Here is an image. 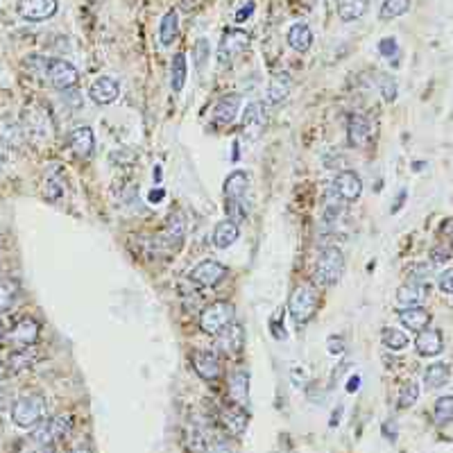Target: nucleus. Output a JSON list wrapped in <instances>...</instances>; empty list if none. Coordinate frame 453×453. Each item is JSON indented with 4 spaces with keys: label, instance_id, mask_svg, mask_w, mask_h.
<instances>
[{
    "label": "nucleus",
    "instance_id": "nucleus-44",
    "mask_svg": "<svg viewBox=\"0 0 453 453\" xmlns=\"http://www.w3.org/2000/svg\"><path fill=\"white\" fill-rule=\"evenodd\" d=\"M451 256V249L447 247V245H438V247H433V252H431V261L438 266V263H444Z\"/></svg>",
    "mask_w": 453,
    "mask_h": 453
},
{
    "label": "nucleus",
    "instance_id": "nucleus-33",
    "mask_svg": "<svg viewBox=\"0 0 453 453\" xmlns=\"http://www.w3.org/2000/svg\"><path fill=\"white\" fill-rule=\"evenodd\" d=\"M408 9H410V0H383L378 16L383 18V21H392V18L404 16Z\"/></svg>",
    "mask_w": 453,
    "mask_h": 453
},
{
    "label": "nucleus",
    "instance_id": "nucleus-45",
    "mask_svg": "<svg viewBox=\"0 0 453 453\" xmlns=\"http://www.w3.org/2000/svg\"><path fill=\"white\" fill-rule=\"evenodd\" d=\"M254 7H256V3H254V0H249V3H245L238 12L233 14V18H236V23H245L247 21V18L254 14Z\"/></svg>",
    "mask_w": 453,
    "mask_h": 453
},
{
    "label": "nucleus",
    "instance_id": "nucleus-11",
    "mask_svg": "<svg viewBox=\"0 0 453 453\" xmlns=\"http://www.w3.org/2000/svg\"><path fill=\"white\" fill-rule=\"evenodd\" d=\"M335 195H340L344 202H356L362 193V181L353 170H342L333 179Z\"/></svg>",
    "mask_w": 453,
    "mask_h": 453
},
{
    "label": "nucleus",
    "instance_id": "nucleus-20",
    "mask_svg": "<svg viewBox=\"0 0 453 453\" xmlns=\"http://www.w3.org/2000/svg\"><path fill=\"white\" fill-rule=\"evenodd\" d=\"M429 295V290L422 284H404L397 290V304L401 308H413V306H422V302Z\"/></svg>",
    "mask_w": 453,
    "mask_h": 453
},
{
    "label": "nucleus",
    "instance_id": "nucleus-30",
    "mask_svg": "<svg viewBox=\"0 0 453 453\" xmlns=\"http://www.w3.org/2000/svg\"><path fill=\"white\" fill-rule=\"evenodd\" d=\"M186 54L184 52H177L175 59H172V68H170V86L175 93H179L181 89L186 84Z\"/></svg>",
    "mask_w": 453,
    "mask_h": 453
},
{
    "label": "nucleus",
    "instance_id": "nucleus-29",
    "mask_svg": "<svg viewBox=\"0 0 453 453\" xmlns=\"http://www.w3.org/2000/svg\"><path fill=\"white\" fill-rule=\"evenodd\" d=\"M449 376H451L449 365H444V362H433V365L424 371V385L429 390H438L447 383Z\"/></svg>",
    "mask_w": 453,
    "mask_h": 453
},
{
    "label": "nucleus",
    "instance_id": "nucleus-47",
    "mask_svg": "<svg viewBox=\"0 0 453 453\" xmlns=\"http://www.w3.org/2000/svg\"><path fill=\"white\" fill-rule=\"evenodd\" d=\"M206 453H233V449L229 447L227 442H215L211 449H208Z\"/></svg>",
    "mask_w": 453,
    "mask_h": 453
},
{
    "label": "nucleus",
    "instance_id": "nucleus-32",
    "mask_svg": "<svg viewBox=\"0 0 453 453\" xmlns=\"http://www.w3.org/2000/svg\"><path fill=\"white\" fill-rule=\"evenodd\" d=\"M433 420L438 426H447L453 422V397H440L433 406Z\"/></svg>",
    "mask_w": 453,
    "mask_h": 453
},
{
    "label": "nucleus",
    "instance_id": "nucleus-7",
    "mask_svg": "<svg viewBox=\"0 0 453 453\" xmlns=\"http://www.w3.org/2000/svg\"><path fill=\"white\" fill-rule=\"evenodd\" d=\"M227 275H229L227 266H222V263H217L213 259H208V261L197 263V266L190 270L188 279L197 286H206L208 288V286H217Z\"/></svg>",
    "mask_w": 453,
    "mask_h": 453
},
{
    "label": "nucleus",
    "instance_id": "nucleus-27",
    "mask_svg": "<svg viewBox=\"0 0 453 453\" xmlns=\"http://www.w3.org/2000/svg\"><path fill=\"white\" fill-rule=\"evenodd\" d=\"M18 290H21V286H18L16 279H9V277L0 279V315L12 311V306L16 304Z\"/></svg>",
    "mask_w": 453,
    "mask_h": 453
},
{
    "label": "nucleus",
    "instance_id": "nucleus-35",
    "mask_svg": "<svg viewBox=\"0 0 453 453\" xmlns=\"http://www.w3.org/2000/svg\"><path fill=\"white\" fill-rule=\"evenodd\" d=\"M381 340H383V344L387 349L399 351L408 344V335L404 331H399V329H392V326H385L383 333H381Z\"/></svg>",
    "mask_w": 453,
    "mask_h": 453
},
{
    "label": "nucleus",
    "instance_id": "nucleus-2",
    "mask_svg": "<svg viewBox=\"0 0 453 453\" xmlns=\"http://www.w3.org/2000/svg\"><path fill=\"white\" fill-rule=\"evenodd\" d=\"M43 415H45V399L39 392L23 394L12 406V420L21 429H32V426H36L43 420Z\"/></svg>",
    "mask_w": 453,
    "mask_h": 453
},
{
    "label": "nucleus",
    "instance_id": "nucleus-50",
    "mask_svg": "<svg viewBox=\"0 0 453 453\" xmlns=\"http://www.w3.org/2000/svg\"><path fill=\"white\" fill-rule=\"evenodd\" d=\"M150 199H152V202H159V199H163V190L159 188L157 193H152V195H150Z\"/></svg>",
    "mask_w": 453,
    "mask_h": 453
},
{
    "label": "nucleus",
    "instance_id": "nucleus-14",
    "mask_svg": "<svg viewBox=\"0 0 453 453\" xmlns=\"http://www.w3.org/2000/svg\"><path fill=\"white\" fill-rule=\"evenodd\" d=\"M415 349L424 358L438 356V353H442V349H444L442 333L438 329H424V331H420V333H417V340H415Z\"/></svg>",
    "mask_w": 453,
    "mask_h": 453
},
{
    "label": "nucleus",
    "instance_id": "nucleus-23",
    "mask_svg": "<svg viewBox=\"0 0 453 453\" xmlns=\"http://www.w3.org/2000/svg\"><path fill=\"white\" fill-rule=\"evenodd\" d=\"M238 107H240V98L231 93V95H224L222 100H217V105L213 109V121L220 123V125H231L236 114H238Z\"/></svg>",
    "mask_w": 453,
    "mask_h": 453
},
{
    "label": "nucleus",
    "instance_id": "nucleus-3",
    "mask_svg": "<svg viewBox=\"0 0 453 453\" xmlns=\"http://www.w3.org/2000/svg\"><path fill=\"white\" fill-rule=\"evenodd\" d=\"M317 304H320V295H317L315 286L302 284V286H297L293 290V295H290V302H288V308H290V315H293V320L297 324H304V322H308L315 315Z\"/></svg>",
    "mask_w": 453,
    "mask_h": 453
},
{
    "label": "nucleus",
    "instance_id": "nucleus-46",
    "mask_svg": "<svg viewBox=\"0 0 453 453\" xmlns=\"http://www.w3.org/2000/svg\"><path fill=\"white\" fill-rule=\"evenodd\" d=\"M326 347H329V351H331V353H335V356H338V353H342V351H344V342H342L340 338H335V335H331L329 342H326Z\"/></svg>",
    "mask_w": 453,
    "mask_h": 453
},
{
    "label": "nucleus",
    "instance_id": "nucleus-42",
    "mask_svg": "<svg viewBox=\"0 0 453 453\" xmlns=\"http://www.w3.org/2000/svg\"><path fill=\"white\" fill-rule=\"evenodd\" d=\"M438 286L442 293H447V295H453V268L449 270H444L442 275L438 277Z\"/></svg>",
    "mask_w": 453,
    "mask_h": 453
},
{
    "label": "nucleus",
    "instance_id": "nucleus-37",
    "mask_svg": "<svg viewBox=\"0 0 453 453\" xmlns=\"http://www.w3.org/2000/svg\"><path fill=\"white\" fill-rule=\"evenodd\" d=\"M227 215H229V220H233L236 224L243 222L245 217H247L245 199H227Z\"/></svg>",
    "mask_w": 453,
    "mask_h": 453
},
{
    "label": "nucleus",
    "instance_id": "nucleus-15",
    "mask_svg": "<svg viewBox=\"0 0 453 453\" xmlns=\"http://www.w3.org/2000/svg\"><path fill=\"white\" fill-rule=\"evenodd\" d=\"M68 145L70 150L77 154L79 159H86L93 154L95 150V136H93V130L91 127H77L75 132H70L68 136Z\"/></svg>",
    "mask_w": 453,
    "mask_h": 453
},
{
    "label": "nucleus",
    "instance_id": "nucleus-24",
    "mask_svg": "<svg viewBox=\"0 0 453 453\" xmlns=\"http://www.w3.org/2000/svg\"><path fill=\"white\" fill-rule=\"evenodd\" d=\"M238 224H236L233 220H222V222H217L215 224V231H213V243H215V247H220V249H227L229 245H233L236 240H238Z\"/></svg>",
    "mask_w": 453,
    "mask_h": 453
},
{
    "label": "nucleus",
    "instance_id": "nucleus-6",
    "mask_svg": "<svg viewBox=\"0 0 453 453\" xmlns=\"http://www.w3.org/2000/svg\"><path fill=\"white\" fill-rule=\"evenodd\" d=\"M249 45V34L238 30V27H231V30H227L220 39V45H217V63L220 66H231L236 57H240V54L247 50Z\"/></svg>",
    "mask_w": 453,
    "mask_h": 453
},
{
    "label": "nucleus",
    "instance_id": "nucleus-25",
    "mask_svg": "<svg viewBox=\"0 0 453 453\" xmlns=\"http://www.w3.org/2000/svg\"><path fill=\"white\" fill-rule=\"evenodd\" d=\"M288 43H290V48H293V50L306 52L308 48H311V43H313L311 27H308L306 23H295L288 30Z\"/></svg>",
    "mask_w": 453,
    "mask_h": 453
},
{
    "label": "nucleus",
    "instance_id": "nucleus-40",
    "mask_svg": "<svg viewBox=\"0 0 453 453\" xmlns=\"http://www.w3.org/2000/svg\"><path fill=\"white\" fill-rule=\"evenodd\" d=\"M378 89H381V95H383V100H387V102H392L397 98V82L390 75L378 77Z\"/></svg>",
    "mask_w": 453,
    "mask_h": 453
},
{
    "label": "nucleus",
    "instance_id": "nucleus-52",
    "mask_svg": "<svg viewBox=\"0 0 453 453\" xmlns=\"http://www.w3.org/2000/svg\"><path fill=\"white\" fill-rule=\"evenodd\" d=\"M161 179V168H154V181Z\"/></svg>",
    "mask_w": 453,
    "mask_h": 453
},
{
    "label": "nucleus",
    "instance_id": "nucleus-54",
    "mask_svg": "<svg viewBox=\"0 0 453 453\" xmlns=\"http://www.w3.org/2000/svg\"><path fill=\"white\" fill-rule=\"evenodd\" d=\"M3 161H5V159H3V154H0V168H3Z\"/></svg>",
    "mask_w": 453,
    "mask_h": 453
},
{
    "label": "nucleus",
    "instance_id": "nucleus-22",
    "mask_svg": "<svg viewBox=\"0 0 453 453\" xmlns=\"http://www.w3.org/2000/svg\"><path fill=\"white\" fill-rule=\"evenodd\" d=\"M229 397L236 406H243L249 397V374L247 369H236L229 376Z\"/></svg>",
    "mask_w": 453,
    "mask_h": 453
},
{
    "label": "nucleus",
    "instance_id": "nucleus-38",
    "mask_svg": "<svg viewBox=\"0 0 453 453\" xmlns=\"http://www.w3.org/2000/svg\"><path fill=\"white\" fill-rule=\"evenodd\" d=\"M193 52H195V66H197V70H204V66L208 63V57H211V45H208L206 39H197Z\"/></svg>",
    "mask_w": 453,
    "mask_h": 453
},
{
    "label": "nucleus",
    "instance_id": "nucleus-8",
    "mask_svg": "<svg viewBox=\"0 0 453 453\" xmlns=\"http://www.w3.org/2000/svg\"><path fill=\"white\" fill-rule=\"evenodd\" d=\"M57 7H59L57 0H18L16 12L21 14L25 21L41 23L57 14Z\"/></svg>",
    "mask_w": 453,
    "mask_h": 453
},
{
    "label": "nucleus",
    "instance_id": "nucleus-18",
    "mask_svg": "<svg viewBox=\"0 0 453 453\" xmlns=\"http://www.w3.org/2000/svg\"><path fill=\"white\" fill-rule=\"evenodd\" d=\"M220 426L231 435V438H238L243 435V431L247 429V415L240 406H233V408H222L220 413Z\"/></svg>",
    "mask_w": 453,
    "mask_h": 453
},
{
    "label": "nucleus",
    "instance_id": "nucleus-12",
    "mask_svg": "<svg viewBox=\"0 0 453 453\" xmlns=\"http://www.w3.org/2000/svg\"><path fill=\"white\" fill-rule=\"evenodd\" d=\"M89 95L95 105H112L118 100V95H121V84H118L114 77L102 75L91 84Z\"/></svg>",
    "mask_w": 453,
    "mask_h": 453
},
{
    "label": "nucleus",
    "instance_id": "nucleus-16",
    "mask_svg": "<svg viewBox=\"0 0 453 453\" xmlns=\"http://www.w3.org/2000/svg\"><path fill=\"white\" fill-rule=\"evenodd\" d=\"M399 322H401L408 331L420 333L424 329H429L431 324V313L422 306H413V308H401L399 311Z\"/></svg>",
    "mask_w": 453,
    "mask_h": 453
},
{
    "label": "nucleus",
    "instance_id": "nucleus-19",
    "mask_svg": "<svg viewBox=\"0 0 453 453\" xmlns=\"http://www.w3.org/2000/svg\"><path fill=\"white\" fill-rule=\"evenodd\" d=\"M347 136L353 148H362L369 141V121L362 114H353L347 123Z\"/></svg>",
    "mask_w": 453,
    "mask_h": 453
},
{
    "label": "nucleus",
    "instance_id": "nucleus-21",
    "mask_svg": "<svg viewBox=\"0 0 453 453\" xmlns=\"http://www.w3.org/2000/svg\"><path fill=\"white\" fill-rule=\"evenodd\" d=\"M249 190V175L245 170H233L224 181V197L227 199H245Z\"/></svg>",
    "mask_w": 453,
    "mask_h": 453
},
{
    "label": "nucleus",
    "instance_id": "nucleus-53",
    "mask_svg": "<svg viewBox=\"0 0 453 453\" xmlns=\"http://www.w3.org/2000/svg\"><path fill=\"white\" fill-rule=\"evenodd\" d=\"M5 340V326H3V322H0V342Z\"/></svg>",
    "mask_w": 453,
    "mask_h": 453
},
{
    "label": "nucleus",
    "instance_id": "nucleus-43",
    "mask_svg": "<svg viewBox=\"0 0 453 453\" xmlns=\"http://www.w3.org/2000/svg\"><path fill=\"white\" fill-rule=\"evenodd\" d=\"M397 50H399L397 48V39H392V36H385V39L378 41V52L383 54V57H392Z\"/></svg>",
    "mask_w": 453,
    "mask_h": 453
},
{
    "label": "nucleus",
    "instance_id": "nucleus-9",
    "mask_svg": "<svg viewBox=\"0 0 453 453\" xmlns=\"http://www.w3.org/2000/svg\"><path fill=\"white\" fill-rule=\"evenodd\" d=\"M245 347V331L240 324L231 322L229 326L217 333V340H215V349L220 353H227V356H233V353H240Z\"/></svg>",
    "mask_w": 453,
    "mask_h": 453
},
{
    "label": "nucleus",
    "instance_id": "nucleus-5",
    "mask_svg": "<svg viewBox=\"0 0 453 453\" xmlns=\"http://www.w3.org/2000/svg\"><path fill=\"white\" fill-rule=\"evenodd\" d=\"M43 77L50 82L52 89L70 91V89H75V84L79 82V72L66 59H48V61H45Z\"/></svg>",
    "mask_w": 453,
    "mask_h": 453
},
{
    "label": "nucleus",
    "instance_id": "nucleus-39",
    "mask_svg": "<svg viewBox=\"0 0 453 453\" xmlns=\"http://www.w3.org/2000/svg\"><path fill=\"white\" fill-rule=\"evenodd\" d=\"M50 422V431H52V438L54 440H61L63 435H68L70 431V417L61 415V417H54V420H48Z\"/></svg>",
    "mask_w": 453,
    "mask_h": 453
},
{
    "label": "nucleus",
    "instance_id": "nucleus-49",
    "mask_svg": "<svg viewBox=\"0 0 453 453\" xmlns=\"http://www.w3.org/2000/svg\"><path fill=\"white\" fill-rule=\"evenodd\" d=\"M404 199H406V193H401V195L397 197V202H394V206H392V213H397V211H399V206L404 204Z\"/></svg>",
    "mask_w": 453,
    "mask_h": 453
},
{
    "label": "nucleus",
    "instance_id": "nucleus-28",
    "mask_svg": "<svg viewBox=\"0 0 453 453\" xmlns=\"http://www.w3.org/2000/svg\"><path fill=\"white\" fill-rule=\"evenodd\" d=\"M369 0H338V14L344 23H351L367 12Z\"/></svg>",
    "mask_w": 453,
    "mask_h": 453
},
{
    "label": "nucleus",
    "instance_id": "nucleus-31",
    "mask_svg": "<svg viewBox=\"0 0 453 453\" xmlns=\"http://www.w3.org/2000/svg\"><path fill=\"white\" fill-rule=\"evenodd\" d=\"M181 442H184V449L188 453H206L208 451L206 438L199 433V429H195V426H188V429L184 431V438H181Z\"/></svg>",
    "mask_w": 453,
    "mask_h": 453
},
{
    "label": "nucleus",
    "instance_id": "nucleus-10",
    "mask_svg": "<svg viewBox=\"0 0 453 453\" xmlns=\"http://www.w3.org/2000/svg\"><path fill=\"white\" fill-rule=\"evenodd\" d=\"M7 338L18 349L32 347V344L39 340V322L32 320V317H23V320H18L14 324V329L9 331Z\"/></svg>",
    "mask_w": 453,
    "mask_h": 453
},
{
    "label": "nucleus",
    "instance_id": "nucleus-36",
    "mask_svg": "<svg viewBox=\"0 0 453 453\" xmlns=\"http://www.w3.org/2000/svg\"><path fill=\"white\" fill-rule=\"evenodd\" d=\"M243 127L245 130H252V127H256V132L263 127V116H261V105L259 102H252L247 105V109H245V114H243Z\"/></svg>",
    "mask_w": 453,
    "mask_h": 453
},
{
    "label": "nucleus",
    "instance_id": "nucleus-17",
    "mask_svg": "<svg viewBox=\"0 0 453 453\" xmlns=\"http://www.w3.org/2000/svg\"><path fill=\"white\" fill-rule=\"evenodd\" d=\"M290 89H293V77H290V72H286V70L275 72L270 79V86H268V105H272V107L281 105L290 95Z\"/></svg>",
    "mask_w": 453,
    "mask_h": 453
},
{
    "label": "nucleus",
    "instance_id": "nucleus-41",
    "mask_svg": "<svg viewBox=\"0 0 453 453\" xmlns=\"http://www.w3.org/2000/svg\"><path fill=\"white\" fill-rule=\"evenodd\" d=\"M431 272H433V266H429V263H417L413 268V284L426 286V279L431 277Z\"/></svg>",
    "mask_w": 453,
    "mask_h": 453
},
{
    "label": "nucleus",
    "instance_id": "nucleus-48",
    "mask_svg": "<svg viewBox=\"0 0 453 453\" xmlns=\"http://www.w3.org/2000/svg\"><path fill=\"white\" fill-rule=\"evenodd\" d=\"M70 453H91V449L86 447V444H77L75 449H70Z\"/></svg>",
    "mask_w": 453,
    "mask_h": 453
},
{
    "label": "nucleus",
    "instance_id": "nucleus-34",
    "mask_svg": "<svg viewBox=\"0 0 453 453\" xmlns=\"http://www.w3.org/2000/svg\"><path fill=\"white\" fill-rule=\"evenodd\" d=\"M417 399H420V385H417L415 381H408V383H404V387L399 390L397 408L406 410V408H410V406L417 404Z\"/></svg>",
    "mask_w": 453,
    "mask_h": 453
},
{
    "label": "nucleus",
    "instance_id": "nucleus-4",
    "mask_svg": "<svg viewBox=\"0 0 453 453\" xmlns=\"http://www.w3.org/2000/svg\"><path fill=\"white\" fill-rule=\"evenodd\" d=\"M233 304L229 302H213L211 306H206L202 315H199V329L206 335H217L224 326H229L233 322Z\"/></svg>",
    "mask_w": 453,
    "mask_h": 453
},
{
    "label": "nucleus",
    "instance_id": "nucleus-13",
    "mask_svg": "<svg viewBox=\"0 0 453 453\" xmlns=\"http://www.w3.org/2000/svg\"><path fill=\"white\" fill-rule=\"evenodd\" d=\"M193 367L197 371V376L204 378V381H215L222 374L220 358H217V353H213V351H195L193 353Z\"/></svg>",
    "mask_w": 453,
    "mask_h": 453
},
{
    "label": "nucleus",
    "instance_id": "nucleus-26",
    "mask_svg": "<svg viewBox=\"0 0 453 453\" xmlns=\"http://www.w3.org/2000/svg\"><path fill=\"white\" fill-rule=\"evenodd\" d=\"M177 32H179V14L175 9L163 14L161 23H159V41L161 45H170L172 41L177 39Z\"/></svg>",
    "mask_w": 453,
    "mask_h": 453
},
{
    "label": "nucleus",
    "instance_id": "nucleus-1",
    "mask_svg": "<svg viewBox=\"0 0 453 453\" xmlns=\"http://www.w3.org/2000/svg\"><path fill=\"white\" fill-rule=\"evenodd\" d=\"M344 272V256L338 247H324L315 261L313 279L317 286H333L338 284Z\"/></svg>",
    "mask_w": 453,
    "mask_h": 453
},
{
    "label": "nucleus",
    "instance_id": "nucleus-51",
    "mask_svg": "<svg viewBox=\"0 0 453 453\" xmlns=\"http://www.w3.org/2000/svg\"><path fill=\"white\" fill-rule=\"evenodd\" d=\"M353 387H358V376L349 381V392H356V390H353Z\"/></svg>",
    "mask_w": 453,
    "mask_h": 453
}]
</instances>
